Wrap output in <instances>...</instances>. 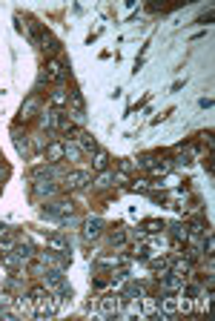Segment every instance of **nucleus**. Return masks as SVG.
<instances>
[{
	"mask_svg": "<svg viewBox=\"0 0 215 321\" xmlns=\"http://www.w3.org/2000/svg\"><path fill=\"white\" fill-rule=\"evenodd\" d=\"M72 212H75V204L72 201H66V198H60V201H55V204H43V210H40V215L43 218H52V221H60L63 218H69Z\"/></svg>",
	"mask_w": 215,
	"mask_h": 321,
	"instance_id": "obj_1",
	"label": "nucleus"
},
{
	"mask_svg": "<svg viewBox=\"0 0 215 321\" xmlns=\"http://www.w3.org/2000/svg\"><path fill=\"white\" fill-rule=\"evenodd\" d=\"M89 181H92V172H89V169H72V172H66L63 187L66 190H83Z\"/></svg>",
	"mask_w": 215,
	"mask_h": 321,
	"instance_id": "obj_2",
	"label": "nucleus"
},
{
	"mask_svg": "<svg viewBox=\"0 0 215 321\" xmlns=\"http://www.w3.org/2000/svg\"><path fill=\"white\" fill-rule=\"evenodd\" d=\"M32 192H35L37 198H55V195H57V184L46 181V178H35V184H32Z\"/></svg>",
	"mask_w": 215,
	"mask_h": 321,
	"instance_id": "obj_3",
	"label": "nucleus"
},
{
	"mask_svg": "<svg viewBox=\"0 0 215 321\" xmlns=\"http://www.w3.org/2000/svg\"><path fill=\"white\" fill-rule=\"evenodd\" d=\"M60 284H66V281H63V270H60V267H49V270L43 272V287H46V290H57Z\"/></svg>",
	"mask_w": 215,
	"mask_h": 321,
	"instance_id": "obj_4",
	"label": "nucleus"
},
{
	"mask_svg": "<svg viewBox=\"0 0 215 321\" xmlns=\"http://www.w3.org/2000/svg\"><path fill=\"white\" fill-rule=\"evenodd\" d=\"M37 109H40V98H37V95H29L26 101H23L20 115H17V118H20L23 124H26V121H32V118H35V112H37Z\"/></svg>",
	"mask_w": 215,
	"mask_h": 321,
	"instance_id": "obj_5",
	"label": "nucleus"
},
{
	"mask_svg": "<svg viewBox=\"0 0 215 321\" xmlns=\"http://www.w3.org/2000/svg\"><path fill=\"white\" fill-rule=\"evenodd\" d=\"M118 310H121V295H103L100 299V315L112 318V315H118Z\"/></svg>",
	"mask_w": 215,
	"mask_h": 321,
	"instance_id": "obj_6",
	"label": "nucleus"
},
{
	"mask_svg": "<svg viewBox=\"0 0 215 321\" xmlns=\"http://www.w3.org/2000/svg\"><path fill=\"white\" fill-rule=\"evenodd\" d=\"M43 75H46L49 80H55V83H63V80H66V66L60 63V60H49Z\"/></svg>",
	"mask_w": 215,
	"mask_h": 321,
	"instance_id": "obj_7",
	"label": "nucleus"
},
{
	"mask_svg": "<svg viewBox=\"0 0 215 321\" xmlns=\"http://www.w3.org/2000/svg\"><path fill=\"white\" fill-rule=\"evenodd\" d=\"M161 290L164 292H181L184 290V278L175 276V272H166V276L161 278Z\"/></svg>",
	"mask_w": 215,
	"mask_h": 321,
	"instance_id": "obj_8",
	"label": "nucleus"
},
{
	"mask_svg": "<svg viewBox=\"0 0 215 321\" xmlns=\"http://www.w3.org/2000/svg\"><path fill=\"white\" fill-rule=\"evenodd\" d=\"M37 46H40V49H46L49 55H55V52L60 49V43H57V37L52 35L49 29H40V37H37Z\"/></svg>",
	"mask_w": 215,
	"mask_h": 321,
	"instance_id": "obj_9",
	"label": "nucleus"
},
{
	"mask_svg": "<svg viewBox=\"0 0 215 321\" xmlns=\"http://www.w3.org/2000/svg\"><path fill=\"white\" fill-rule=\"evenodd\" d=\"M14 256L20 258L23 264L26 261H32V258H35V249H32V244H29L26 238H20V241H14V249H12Z\"/></svg>",
	"mask_w": 215,
	"mask_h": 321,
	"instance_id": "obj_10",
	"label": "nucleus"
},
{
	"mask_svg": "<svg viewBox=\"0 0 215 321\" xmlns=\"http://www.w3.org/2000/svg\"><path fill=\"white\" fill-rule=\"evenodd\" d=\"M100 230H103V221L100 218H86L83 221V238H98L100 235Z\"/></svg>",
	"mask_w": 215,
	"mask_h": 321,
	"instance_id": "obj_11",
	"label": "nucleus"
},
{
	"mask_svg": "<svg viewBox=\"0 0 215 321\" xmlns=\"http://www.w3.org/2000/svg\"><path fill=\"white\" fill-rule=\"evenodd\" d=\"M169 272H175V276H189L192 272V261L189 258H175V261H169Z\"/></svg>",
	"mask_w": 215,
	"mask_h": 321,
	"instance_id": "obj_12",
	"label": "nucleus"
},
{
	"mask_svg": "<svg viewBox=\"0 0 215 321\" xmlns=\"http://www.w3.org/2000/svg\"><path fill=\"white\" fill-rule=\"evenodd\" d=\"M46 161H49V164H57V161H63V144H57V141L46 144Z\"/></svg>",
	"mask_w": 215,
	"mask_h": 321,
	"instance_id": "obj_13",
	"label": "nucleus"
},
{
	"mask_svg": "<svg viewBox=\"0 0 215 321\" xmlns=\"http://www.w3.org/2000/svg\"><path fill=\"white\" fill-rule=\"evenodd\" d=\"M109 167V152H106V149H100V146H98V149H95V161H92V169H95V172H103V169H106Z\"/></svg>",
	"mask_w": 215,
	"mask_h": 321,
	"instance_id": "obj_14",
	"label": "nucleus"
},
{
	"mask_svg": "<svg viewBox=\"0 0 215 321\" xmlns=\"http://www.w3.org/2000/svg\"><path fill=\"white\" fill-rule=\"evenodd\" d=\"M29 307H32V299H29V295H14V299H12V313L14 315L29 313Z\"/></svg>",
	"mask_w": 215,
	"mask_h": 321,
	"instance_id": "obj_15",
	"label": "nucleus"
},
{
	"mask_svg": "<svg viewBox=\"0 0 215 321\" xmlns=\"http://www.w3.org/2000/svg\"><path fill=\"white\" fill-rule=\"evenodd\" d=\"M52 101V109H63V106H69V92H63V89H55L49 95Z\"/></svg>",
	"mask_w": 215,
	"mask_h": 321,
	"instance_id": "obj_16",
	"label": "nucleus"
},
{
	"mask_svg": "<svg viewBox=\"0 0 215 321\" xmlns=\"http://www.w3.org/2000/svg\"><path fill=\"white\" fill-rule=\"evenodd\" d=\"M169 235L175 238V247H178L181 241H186V238H189V230H186L184 224H178V221H175V224H169Z\"/></svg>",
	"mask_w": 215,
	"mask_h": 321,
	"instance_id": "obj_17",
	"label": "nucleus"
},
{
	"mask_svg": "<svg viewBox=\"0 0 215 321\" xmlns=\"http://www.w3.org/2000/svg\"><path fill=\"white\" fill-rule=\"evenodd\" d=\"M78 146H80V152H95V149H98V144H95V138L89 135V132H80Z\"/></svg>",
	"mask_w": 215,
	"mask_h": 321,
	"instance_id": "obj_18",
	"label": "nucleus"
},
{
	"mask_svg": "<svg viewBox=\"0 0 215 321\" xmlns=\"http://www.w3.org/2000/svg\"><path fill=\"white\" fill-rule=\"evenodd\" d=\"M46 241H49L52 247H57V249H60L63 256H69V241H66V238H60V235H55V233H52V235H46Z\"/></svg>",
	"mask_w": 215,
	"mask_h": 321,
	"instance_id": "obj_19",
	"label": "nucleus"
},
{
	"mask_svg": "<svg viewBox=\"0 0 215 321\" xmlns=\"http://www.w3.org/2000/svg\"><path fill=\"white\" fill-rule=\"evenodd\" d=\"M14 149H17L20 155H29V149H32V146H29V138H26V135L14 132Z\"/></svg>",
	"mask_w": 215,
	"mask_h": 321,
	"instance_id": "obj_20",
	"label": "nucleus"
},
{
	"mask_svg": "<svg viewBox=\"0 0 215 321\" xmlns=\"http://www.w3.org/2000/svg\"><path fill=\"white\" fill-rule=\"evenodd\" d=\"M3 264H6V267H9L12 272H17V270L23 267V261H20L17 256H14V253H3Z\"/></svg>",
	"mask_w": 215,
	"mask_h": 321,
	"instance_id": "obj_21",
	"label": "nucleus"
},
{
	"mask_svg": "<svg viewBox=\"0 0 215 321\" xmlns=\"http://www.w3.org/2000/svg\"><path fill=\"white\" fill-rule=\"evenodd\" d=\"M161 230H164V221H158V218H149V221H143V233L155 235V233H161Z\"/></svg>",
	"mask_w": 215,
	"mask_h": 321,
	"instance_id": "obj_22",
	"label": "nucleus"
},
{
	"mask_svg": "<svg viewBox=\"0 0 215 321\" xmlns=\"http://www.w3.org/2000/svg\"><path fill=\"white\" fill-rule=\"evenodd\" d=\"M189 230H192V233H198V235H207L209 233V224L204 218H195L192 224H189Z\"/></svg>",
	"mask_w": 215,
	"mask_h": 321,
	"instance_id": "obj_23",
	"label": "nucleus"
},
{
	"mask_svg": "<svg viewBox=\"0 0 215 321\" xmlns=\"http://www.w3.org/2000/svg\"><path fill=\"white\" fill-rule=\"evenodd\" d=\"M12 249H14V238L3 235V238H0V253H12Z\"/></svg>",
	"mask_w": 215,
	"mask_h": 321,
	"instance_id": "obj_24",
	"label": "nucleus"
},
{
	"mask_svg": "<svg viewBox=\"0 0 215 321\" xmlns=\"http://www.w3.org/2000/svg\"><path fill=\"white\" fill-rule=\"evenodd\" d=\"M112 172H100V175H98V184H95V187H109V181H112Z\"/></svg>",
	"mask_w": 215,
	"mask_h": 321,
	"instance_id": "obj_25",
	"label": "nucleus"
},
{
	"mask_svg": "<svg viewBox=\"0 0 215 321\" xmlns=\"http://www.w3.org/2000/svg\"><path fill=\"white\" fill-rule=\"evenodd\" d=\"M123 244H126V235H123V233H115V235H112V247H123Z\"/></svg>",
	"mask_w": 215,
	"mask_h": 321,
	"instance_id": "obj_26",
	"label": "nucleus"
},
{
	"mask_svg": "<svg viewBox=\"0 0 215 321\" xmlns=\"http://www.w3.org/2000/svg\"><path fill=\"white\" fill-rule=\"evenodd\" d=\"M204 249H207V256H212V249H215V241L209 233H207V241H204Z\"/></svg>",
	"mask_w": 215,
	"mask_h": 321,
	"instance_id": "obj_27",
	"label": "nucleus"
},
{
	"mask_svg": "<svg viewBox=\"0 0 215 321\" xmlns=\"http://www.w3.org/2000/svg\"><path fill=\"white\" fill-rule=\"evenodd\" d=\"M3 178H9V167H6V164H0V181H3Z\"/></svg>",
	"mask_w": 215,
	"mask_h": 321,
	"instance_id": "obj_28",
	"label": "nucleus"
},
{
	"mask_svg": "<svg viewBox=\"0 0 215 321\" xmlns=\"http://www.w3.org/2000/svg\"><path fill=\"white\" fill-rule=\"evenodd\" d=\"M3 235H9V226L6 224H0V238H3Z\"/></svg>",
	"mask_w": 215,
	"mask_h": 321,
	"instance_id": "obj_29",
	"label": "nucleus"
},
{
	"mask_svg": "<svg viewBox=\"0 0 215 321\" xmlns=\"http://www.w3.org/2000/svg\"><path fill=\"white\" fill-rule=\"evenodd\" d=\"M0 261H3V253H0Z\"/></svg>",
	"mask_w": 215,
	"mask_h": 321,
	"instance_id": "obj_30",
	"label": "nucleus"
}]
</instances>
